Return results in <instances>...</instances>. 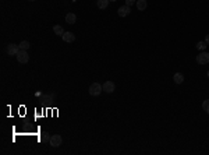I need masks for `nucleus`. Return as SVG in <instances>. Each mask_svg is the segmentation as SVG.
<instances>
[{
	"instance_id": "nucleus-1",
	"label": "nucleus",
	"mask_w": 209,
	"mask_h": 155,
	"mask_svg": "<svg viewBox=\"0 0 209 155\" xmlns=\"http://www.w3.org/2000/svg\"><path fill=\"white\" fill-rule=\"evenodd\" d=\"M103 91V87L100 85L99 82H94L91 87H89V94H91L92 96H98L100 95V92Z\"/></svg>"
},
{
	"instance_id": "nucleus-2",
	"label": "nucleus",
	"mask_w": 209,
	"mask_h": 155,
	"mask_svg": "<svg viewBox=\"0 0 209 155\" xmlns=\"http://www.w3.org/2000/svg\"><path fill=\"white\" fill-rule=\"evenodd\" d=\"M17 60H18L20 63H28V60H29V55H28V52L27 50H21L20 49V52L17 53Z\"/></svg>"
},
{
	"instance_id": "nucleus-3",
	"label": "nucleus",
	"mask_w": 209,
	"mask_h": 155,
	"mask_svg": "<svg viewBox=\"0 0 209 155\" xmlns=\"http://www.w3.org/2000/svg\"><path fill=\"white\" fill-rule=\"evenodd\" d=\"M197 62H198V64L209 63V53L205 52V50H202V53H200V55L197 56Z\"/></svg>"
},
{
	"instance_id": "nucleus-4",
	"label": "nucleus",
	"mask_w": 209,
	"mask_h": 155,
	"mask_svg": "<svg viewBox=\"0 0 209 155\" xmlns=\"http://www.w3.org/2000/svg\"><path fill=\"white\" fill-rule=\"evenodd\" d=\"M49 143L52 147H60L61 143H63V138H61V136H59V134H53V136L50 137Z\"/></svg>"
},
{
	"instance_id": "nucleus-5",
	"label": "nucleus",
	"mask_w": 209,
	"mask_h": 155,
	"mask_svg": "<svg viewBox=\"0 0 209 155\" xmlns=\"http://www.w3.org/2000/svg\"><path fill=\"white\" fill-rule=\"evenodd\" d=\"M20 52V46L15 43H9L7 45V53L9 56H17V53Z\"/></svg>"
},
{
	"instance_id": "nucleus-6",
	"label": "nucleus",
	"mask_w": 209,
	"mask_h": 155,
	"mask_svg": "<svg viewBox=\"0 0 209 155\" xmlns=\"http://www.w3.org/2000/svg\"><path fill=\"white\" fill-rule=\"evenodd\" d=\"M117 13L120 17H127V15H130V13H131V7L127 4H124V6H121V7H118Z\"/></svg>"
},
{
	"instance_id": "nucleus-7",
	"label": "nucleus",
	"mask_w": 209,
	"mask_h": 155,
	"mask_svg": "<svg viewBox=\"0 0 209 155\" xmlns=\"http://www.w3.org/2000/svg\"><path fill=\"white\" fill-rule=\"evenodd\" d=\"M102 87H103V91L107 92V94H112V92L116 90V85H114L113 81H106L103 85H102Z\"/></svg>"
},
{
	"instance_id": "nucleus-8",
	"label": "nucleus",
	"mask_w": 209,
	"mask_h": 155,
	"mask_svg": "<svg viewBox=\"0 0 209 155\" xmlns=\"http://www.w3.org/2000/svg\"><path fill=\"white\" fill-rule=\"evenodd\" d=\"M63 41L64 42H67V43H73L74 41H75V35H74L73 32H70V31H67V32H64L63 34Z\"/></svg>"
},
{
	"instance_id": "nucleus-9",
	"label": "nucleus",
	"mask_w": 209,
	"mask_h": 155,
	"mask_svg": "<svg viewBox=\"0 0 209 155\" xmlns=\"http://www.w3.org/2000/svg\"><path fill=\"white\" fill-rule=\"evenodd\" d=\"M173 80H174L176 84H183V82H184V74H183V73H176L174 76H173Z\"/></svg>"
},
{
	"instance_id": "nucleus-10",
	"label": "nucleus",
	"mask_w": 209,
	"mask_h": 155,
	"mask_svg": "<svg viewBox=\"0 0 209 155\" xmlns=\"http://www.w3.org/2000/svg\"><path fill=\"white\" fill-rule=\"evenodd\" d=\"M75 21H77V15L74 13H67V15H66V23L74 24Z\"/></svg>"
},
{
	"instance_id": "nucleus-11",
	"label": "nucleus",
	"mask_w": 209,
	"mask_h": 155,
	"mask_svg": "<svg viewBox=\"0 0 209 155\" xmlns=\"http://www.w3.org/2000/svg\"><path fill=\"white\" fill-rule=\"evenodd\" d=\"M146 6H148L146 0H137V9L140 10V11H144L146 9Z\"/></svg>"
},
{
	"instance_id": "nucleus-12",
	"label": "nucleus",
	"mask_w": 209,
	"mask_h": 155,
	"mask_svg": "<svg viewBox=\"0 0 209 155\" xmlns=\"http://www.w3.org/2000/svg\"><path fill=\"white\" fill-rule=\"evenodd\" d=\"M53 32H55L56 35H59V37H63L64 29L61 25H55V27H53Z\"/></svg>"
},
{
	"instance_id": "nucleus-13",
	"label": "nucleus",
	"mask_w": 209,
	"mask_h": 155,
	"mask_svg": "<svg viewBox=\"0 0 209 155\" xmlns=\"http://www.w3.org/2000/svg\"><path fill=\"white\" fill-rule=\"evenodd\" d=\"M109 4V0H98V9L104 10Z\"/></svg>"
},
{
	"instance_id": "nucleus-14",
	"label": "nucleus",
	"mask_w": 209,
	"mask_h": 155,
	"mask_svg": "<svg viewBox=\"0 0 209 155\" xmlns=\"http://www.w3.org/2000/svg\"><path fill=\"white\" fill-rule=\"evenodd\" d=\"M41 141H42V143H49V141H50V134H49V133L42 131V134H41Z\"/></svg>"
},
{
	"instance_id": "nucleus-15",
	"label": "nucleus",
	"mask_w": 209,
	"mask_h": 155,
	"mask_svg": "<svg viewBox=\"0 0 209 155\" xmlns=\"http://www.w3.org/2000/svg\"><path fill=\"white\" fill-rule=\"evenodd\" d=\"M29 46H31V43L28 41H23L21 43H20V49L21 50H28L29 49Z\"/></svg>"
},
{
	"instance_id": "nucleus-16",
	"label": "nucleus",
	"mask_w": 209,
	"mask_h": 155,
	"mask_svg": "<svg viewBox=\"0 0 209 155\" xmlns=\"http://www.w3.org/2000/svg\"><path fill=\"white\" fill-rule=\"evenodd\" d=\"M206 46H208V43L205 41H202V42H198L197 43V49H200V50H205L206 49Z\"/></svg>"
},
{
	"instance_id": "nucleus-17",
	"label": "nucleus",
	"mask_w": 209,
	"mask_h": 155,
	"mask_svg": "<svg viewBox=\"0 0 209 155\" xmlns=\"http://www.w3.org/2000/svg\"><path fill=\"white\" fill-rule=\"evenodd\" d=\"M202 109H204L206 113H209V99H205L204 102H202Z\"/></svg>"
},
{
	"instance_id": "nucleus-18",
	"label": "nucleus",
	"mask_w": 209,
	"mask_h": 155,
	"mask_svg": "<svg viewBox=\"0 0 209 155\" xmlns=\"http://www.w3.org/2000/svg\"><path fill=\"white\" fill-rule=\"evenodd\" d=\"M42 99H43V102H50V101L53 99V96L52 95H42Z\"/></svg>"
},
{
	"instance_id": "nucleus-19",
	"label": "nucleus",
	"mask_w": 209,
	"mask_h": 155,
	"mask_svg": "<svg viewBox=\"0 0 209 155\" xmlns=\"http://www.w3.org/2000/svg\"><path fill=\"white\" fill-rule=\"evenodd\" d=\"M137 0H126V4L127 6H130V7H131L132 4H134V3H135Z\"/></svg>"
},
{
	"instance_id": "nucleus-20",
	"label": "nucleus",
	"mask_w": 209,
	"mask_h": 155,
	"mask_svg": "<svg viewBox=\"0 0 209 155\" xmlns=\"http://www.w3.org/2000/svg\"><path fill=\"white\" fill-rule=\"evenodd\" d=\"M205 42L209 45V35H206V37H205Z\"/></svg>"
},
{
	"instance_id": "nucleus-21",
	"label": "nucleus",
	"mask_w": 209,
	"mask_h": 155,
	"mask_svg": "<svg viewBox=\"0 0 209 155\" xmlns=\"http://www.w3.org/2000/svg\"><path fill=\"white\" fill-rule=\"evenodd\" d=\"M109 1H117V0H109Z\"/></svg>"
},
{
	"instance_id": "nucleus-22",
	"label": "nucleus",
	"mask_w": 209,
	"mask_h": 155,
	"mask_svg": "<svg viewBox=\"0 0 209 155\" xmlns=\"http://www.w3.org/2000/svg\"><path fill=\"white\" fill-rule=\"evenodd\" d=\"M208 77H209V71H208Z\"/></svg>"
}]
</instances>
